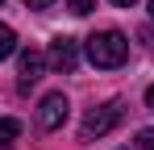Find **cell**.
Masks as SVG:
<instances>
[{
  "label": "cell",
  "mask_w": 154,
  "mask_h": 150,
  "mask_svg": "<svg viewBox=\"0 0 154 150\" xmlns=\"http://www.w3.org/2000/svg\"><path fill=\"white\" fill-rule=\"evenodd\" d=\"M88 58H92V67H104V71L121 67V63L129 58L125 33H117V29H100V33H92V38H88Z\"/></svg>",
  "instance_id": "obj_1"
},
{
  "label": "cell",
  "mask_w": 154,
  "mask_h": 150,
  "mask_svg": "<svg viewBox=\"0 0 154 150\" xmlns=\"http://www.w3.org/2000/svg\"><path fill=\"white\" fill-rule=\"evenodd\" d=\"M121 113H125V108H121V100H108V104H100V108H92V113L83 117V125H79V133H83L88 142H92V138H104V133H108L112 125L121 121Z\"/></svg>",
  "instance_id": "obj_2"
},
{
  "label": "cell",
  "mask_w": 154,
  "mask_h": 150,
  "mask_svg": "<svg viewBox=\"0 0 154 150\" xmlns=\"http://www.w3.org/2000/svg\"><path fill=\"white\" fill-rule=\"evenodd\" d=\"M46 63H50L54 71L71 75V71L79 67V42H75V38H54V42H50V54H46Z\"/></svg>",
  "instance_id": "obj_3"
},
{
  "label": "cell",
  "mask_w": 154,
  "mask_h": 150,
  "mask_svg": "<svg viewBox=\"0 0 154 150\" xmlns=\"http://www.w3.org/2000/svg\"><path fill=\"white\" fill-rule=\"evenodd\" d=\"M67 113H71V100L63 96V92H50V96L42 100V108H38V125L42 129H58V125L67 121Z\"/></svg>",
  "instance_id": "obj_4"
},
{
  "label": "cell",
  "mask_w": 154,
  "mask_h": 150,
  "mask_svg": "<svg viewBox=\"0 0 154 150\" xmlns=\"http://www.w3.org/2000/svg\"><path fill=\"white\" fill-rule=\"evenodd\" d=\"M42 67H46V54L42 50H21V92H29L38 79H42Z\"/></svg>",
  "instance_id": "obj_5"
},
{
  "label": "cell",
  "mask_w": 154,
  "mask_h": 150,
  "mask_svg": "<svg viewBox=\"0 0 154 150\" xmlns=\"http://www.w3.org/2000/svg\"><path fill=\"white\" fill-rule=\"evenodd\" d=\"M17 138H21V121L0 117V146H17Z\"/></svg>",
  "instance_id": "obj_6"
},
{
  "label": "cell",
  "mask_w": 154,
  "mask_h": 150,
  "mask_svg": "<svg viewBox=\"0 0 154 150\" xmlns=\"http://www.w3.org/2000/svg\"><path fill=\"white\" fill-rule=\"evenodd\" d=\"M8 54H17V33H13V25L0 21V63H4Z\"/></svg>",
  "instance_id": "obj_7"
},
{
  "label": "cell",
  "mask_w": 154,
  "mask_h": 150,
  "mask_svg": "<svg viewBox=\"0 0 154 150\" xmlns=\"http://www.w3.org/2000/svg\"><path fill=\"white\" fill-rule=\"evenodd\" d=\"M67 4H71V13H75V17H88V13L96 8V0H67Z\"/></svg>",
  "instance_id": "obj_8"
},
{
  "label": "cell",
  "mask_w": 154,
  "mask_h": 150,
  "mask_svg": "<svg viewBox=\"0 0 154 150\" xmlns=\"http://www.w3.org/2000/svg\"><path fill=\"white\" fill-rule=\"evenodd\" d=\"M133 150H154V129H142L137 142H133Z\"/></svg>",
  "instance_id": "obj_9"
},
{
  "label": "cell",
  "mask_w": 154,
  "mask_h": 150,
  "mask_svg": "<svg viewBox=\"0 0 154 150\" xmlns=\"http://www.w3.org/2000/svg\"><path fill=\"white\" fill-rule=\"evenodd\" d=\"M25 4H29V8H50L54 0H25Z\"/></svg>",
  "instance_id": "obj_10"
},
{
  "label": "cell",
  "mask_w": 154,
  "mask_h": 150,
  "mask_svg": "<svg viewBox=\"0 0 154 150\" xmlns=\"http://www.w3.org/2000/svg\"><path fill=\"white\" fill-rule=\"evenodd\" d=\"M146 104H150V108H154V88H146Z\"/></svg>",
  "instance_id": "obj_11"
},
{
  "label": "cell",
  "mask_w": 154,
  "mask_h": 150,
  "mask_svg": "<svg viewBox=\"0 0 154 150\" xmlns=\"http://www.w3.org/2000/svg\"><path fill=\"white\" fill-rule=\"evenodd\" d=\"M112 4H117V8H129V4H133V0H112Z\"/></svg>",
  "instance_id": "obj_12"
},
{
  "label": "cell",
  "mask_w": 154,
  "mask_h": 150,
  "mask_svg": "<svg viewBox=\"0 0 154 150\" xmlns=\"http://www.w3.org/2000/svg\"><path fill=\"white\" fill-rule=\"evenodd\" d=\"M150 21H154V0H150Z\"/></svg>",
  "instance_id": "obj_13"
}]
</instances>
